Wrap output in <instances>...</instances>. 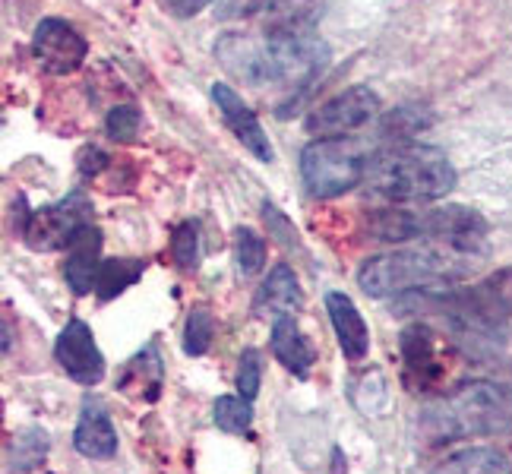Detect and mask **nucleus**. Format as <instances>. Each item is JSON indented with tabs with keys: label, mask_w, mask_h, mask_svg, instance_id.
I'll return each instance as SVG.
<instances>
[{
	"label": "nucleus",
	"mask_w": 512,
	"mask_h": 474,
	"mask_svg": "<svg viewBox=\"0 0 512 474\" xmlns=\"http://www.w3.org/2000/svg\"><path fill=\"white\" fill-rule=\"evenodd\" d=\"M219 61L244 83L266 86H307L326 61L329 48L313 29H269L266 35H225Z\"/></svg>",
	"instance_id": "f257e3e1"
},
{
	"label": "nucleus",
	"mask_w": 512,
	"mask_h": 474,
	"mask_svg": "<svg viewBox=\"0 0 512 474\" xmlns=\"http://www.w3.org/2000/svg\"><path fill=\"white\" fill-rule=\"evenodd\" d=\"M512 275H497V279L481 282L465 291H430L418 294L411 291L405 304H418L424 310H433L443 316V323L468 358L490 361L497 358L506 332H509V316H512Z\"/></svg>",
	"instance_id": "f03ea898"
},
{
	"label": "nucleus",
	"mask_w": 512,
	"mask_h": 474,
	"mask_svg": "<svg viewBox=\"0 0 512 474\" xmlns=\"http://www.w3.org/2000/svg\"><path fill=\"white\" fill-rule=\"evenodd\" d=\"M481 260L484 253L424 241L421 247L370 256L358 272V285L370 298H392V294H411V291H440L452 282H462L468 275H475Z\"/></svg>",
	"instance_id": "7ed1b4c3"
},
{
	"label": "nucleus",
	"mask_w": 512,
	"mask_h": 474,
	"mask_svg": "<svg viewBox=\"0 0 512 474\" xmlns=\"http://www.w3.org/2000/svg\"><path fill=\"white\" fill-rule=\"evenodd\" d=\"M512 424V389L503 383L475 380L449 395H440L421 408L418 433L424 443H456L471 437H490Z\"/></svg>",
	"instance_id": "20e7f679"
},
{
	"label": "nucleus",
	"mask_w": 512,
	"mask_h": 474,
	"mask_svg": "<svg viewBox=\"0 0 512 474\" xmlns=\"http://www.w3.org/2000/svg\"><path fill=\"white\" fill-rule=\"evenodd\" d=\"M364 184L370 193L389 203L440 200L456 187V168L440 149L430 146H399L373 155Z\"/></svg>",
	"instance_id": "39448f33"
},
{
	"label": "nucleus",
	"mask_w": 512,
	"mask_h": 474,
	"mask_svg": "<svg viewBox=\"0 0 512 474\" xmlns=\"http://www.w3.org/2000/svg\"><path fill=\"white\" fill-rule=\"evenodd\" d=\"M370 162L373 155L358 136H326V140H313L301 152V174L313 196L332 200L364 184Z\"/></svg>",
	"instance_id": "423d86ee"
},
{
	"label": "nucleus",
	"mask_w": 512,
	"mask_h": 474,
	"mask_svg": "<svg viewBox=\"0 0 512 474\" xmlns=\"http://www.w3.org/2000/svg\"><path fill=\"white\" fill-rule=\"evenodd\" d=\"M83 225H89V203L83 193H70L61 203L26 212L19 234L26 237L32 250H61L70 247L73 234Z\"/></svg>",
	"instance_id": "0eeeda50"
},
{
	"label": "nucleus",
	"mask_w": 512,
	"mask_h": 474,
	"mask_svg": "<svg viewBox=\"0 0 512 474\" xmlns=\"http://www.w3.org/2000/svg\"><path fill=\"white\" fill-rule=\"evenodd\" d=\"M377 114H380V95L367 86H351L336 98L323 102L317 111H310L307 130L313 136H320V140H326V136H345L370 124Z\"/></svg>",
	"instance_id": "6e6552de"
},
{
	"label": "nucleus",
	"mask_w": 512,
	"mask_h": 474,
	"mask_svg": "<svg viewBox=\"0 0 512 474\" xmlns=\"http://www.w3.org/2000/svg\"><path fill=\"white\" fill-rule=\"evenodd\" d=\"M402 348V373L405 383L415 392L437 389L440 380L446 377V354L437 339V332L424 323H415L402 332L399 339Z\"/></svg>",
	"instance_id": "1a4fd4ad"
},
{
	"label": "nucleus",
	"mask_w": 512,
	"mask_h": 474,
	"mask_svg": "<svg viewBox=\"0 0 512 474\" xmlns=\"http://www.w3.org/2000/svg\"><path fill=\"white\" fill-rule=\"evenodd\" d=\"M86 54H89L86 38L70 23H64V19H42V23L35 26L32 57L42 70H48L54 76H67L83 67Z\"/></svg>",
	"instance_id": "9d476101"
},
{
	"label": "nucleus",
	"mask_w": 512,
	"mask_h": 474,
	"mask_svg": "<svg viewBox=\"0 0 512 474\" xmlns=\"http://www.w3.org/2000/svg\"><path fill=\"white\" fill-rule=\"evenodd\" d=\"M54 358L67 370V377H73L83 386H95L105 377V358L95 345V335L83 320H70L61 332V339L54 345Z\"/></svg>",
	"instance_id": "9b49d317"
},
{
	"label": "nucleus",
	"mask_w": 512,
	"mask_h": 474,
	"mask_svg": "<svg viewBox=\"0 0 512 474\" xmlns=\"http://www.w3.org/2000/svg\"><path fill=\"white\" fill-rule=\"evenodd\" d=\"M212 98H215V105H219L222 117H225V124L228 130L238 136V140L260 158V162H272L275 152H272V143H269V136L260 124V117H256L250 111V105H244V98L234 92L231 86L225 83H215L212 86Z\"/></svg>",
	"instance_id": "f8f14e48"
},
{
	"label": "nucleus",
	"mask_w": 512,
	"mask_h": 474,
	"mask_svg": "<svg viewBox=\"0 0 512 474\" xmlns=\"http://www.w3.org/2000/svg\"><path fill=\"white\" fill-rule=\"evenodd\" d=\"M326 313L332 320V329H336L339 348L348 361H364L370 351V332L361 310L354 307V301L342 291H329L326 294Z\"/></svg>",
	"instance_id": "ddd939ff"
},
{
	"label": "nucleus",
	"mask_w": 512,
	"mask_h": 474,
	"mask_svg": "<svg viewBox=\"0 0 512 474\" xmlns=\"http://www.w3.org/2000/svg\"><path fill=\"white\" fill-rule=\"evenodd\" d=\"M67 266H64V275L67 282L76 294H89L95 291V279H98V250H102V231H98L92 222L83 225L80 231L73 234V241L67 247Z\"/></svg>",
	"instance_id": "4468645a"
},
{
	"label": "nucleus",
	"mask_w": 512,
	"mask_h": 474,
	"mask_svg": "<svg viewBox=\"0 0 512 474\" xmlns=\"http://www.w3.org/2000/svg\"><path fill=\"white\" fill-rule=\"evenodd\" d=\"M73 446L86 459H111L117 452V430L108 418V411L98 402H86L80 424L73 430Z\"/></svg>",
	"instance_id": "2eb2a0df"
},
{
	"label": "nucleus",
	"mask_w": 512,
	"mask_h": 474,
	"mask_svg": "<svg viewBox=\"0 0 512 474\" xmlns=\"http://www.w3.org/2000/svg\"><path fill=\"white\" fill-rule=\"evenodd\" d=\"M272 354L279 358L291 373L298 377H307L310 364H313V348L304 339V332L298 329V323L291 316H275L272 320Z\"/></svg>",
	"instance_id": "dca6fc26"
},
{
	"label": "nucleus",
	"mask_w": 512,
	"mask_h": 474,
	"mask_svg": "<svg viewBox=\"0 0 512 474\" xmlns=\"http://www.w3.org/2000/svg\"><path fill=\"white\" fill-rule=\"evenodd\" d=\"M298 307H301V285L294 279L291 266L279 263L269 272L260 294H256V310L272 316H291Z\"/></svg>",
	"instance_id": "f3484780"
},
{
	"label": "nucleus",
	"mask_w": 512,
	"mask_h": 474,
	"mask_svg": "<svg viewBox=\"0 0 512 474\" xmlns=\"http://www.w3.org/2000/svg\"><path fill=\"white\" fill-rule=\"evenodd\" d=\"M162 380H165V367H162V358H159V348L149 345L143 354H136V358L127 364L117 389H124L127 395H140V399L146 395L149 402H155V399H159Z\"/></svg>",
	"instance_id": "a211bd4d"
},
{
	"label": "nucleus",
	"mask_w": 512,
	"mask_h": 474,
	"mask_svg": "<svg viewBox=\"0 0 512 474\" xmlns=\"http://www.w3.org/2000/svg\"><path fill=\"white\" fill-rule=\"evenodd\" d=\"M430 474H512V465L503 452L475 446V449H462L456 456L443 459Z\"/></svg>",
	"instance_id": "6ab92c4d"
},
{
	"label": "nucleus",
	"mask_w": 512,
	"mask_h": 474,
	"mask_svg": "<svg viewBox=\"0 0 512 474\" xmlns=\"http://www.w3.org/2000/svg\"><path fill=\"white\" fill-rule=\"evenodd\" d=\"M140 275H143V260H102V266H98V279H95L98 298L102 301L117 298L121 291L140 282Z\"/></svg>",
	"instance_id": "aec40b11"
},
{
	"label": "nucleus",
	"mask_w": 512,
	"mask_h": 474,
	"mask_svg": "<svg viewBox=\"0 0 512 474\" xmlns=\"http://www.w3.org/2000/svg\"><path fill=\"white\" fill-rule=\"evenodd\" d=\"M215 424L225 433H247L253 424V408L244 395H222L215 402Z\"/></svg>",
	"instance_id": "412c9836"
},
{
	"label": "nucleus",
	"mask_w": 512,
	"mask_h": 474,
	"mask_svg": "<svg viewBox=\"0 0 512 474\" xmlns=\"http://www.w3.org/2000/svg\"><path fill=\"white\" fill-rule=\"evenodd\" d=\"M212 335H215V320L206 307H193L187 316V329H184V351L200 358V354L209 351L212 345Z\"/></svg>",
	"instance_id": "4be33fe9"
},
{
	"label": "nucleus",
	"mask_w": 512,
	"mask_h": 474,
	"mask_svg": "<svg viewBox=\"0 0 512 474\" xmlns=\"http://www.w3.org/2000/svg\"><path fill=\"white\" fill-rule=\"evenodd\" d=\"M234 250H238V269L244 275H256V272L263 269V263H266V241L253 228H241L238 231V244H234Z\"/></svg>",
	"instance_id": "5701e85b"
},
{
	"label": "nucleus",
	"mask_w": 512,
	"mask_h": 474,
	"mask_svg": "<svg viewBox=\"0 0 512 474\" xmlns=\"http://www.w3.org/2000/svg\"><path fill=\"white\" fill-rule=\"evenodd\" d=\"M140 124H143V117H140V111H136L133 105H117V108H111L105 127H108L111 140L127 143V140H133L136 133H140Z\"/></svg>",
	"instance_id": "b1692460"
},
{
	"label": "nucleus",
	"mask_w": 512,
	"mask_h": 474,
	"mask_svg": "<svg viewBox=\"0 0 512 474\" xmlns=\"http://www.w3.org/2000/svg\"><path fill=\"white\" fill-rule=\"evenodd\" d=\"M260 380H263L260 351L247 348V351L241 354V367H238V392L244 395L247 402L256 399V392H260Z\"/></svg>",
	"instance_id": "393cba45"
},
{
	"label": "nucleus",
	"mask_w": 512,
	"mask_h": 474,
	"mask_svg": "<svg viewBox=\"0 0 512 474\" xmlns=\"http://www.w3.org/2000/svg\"><path fill=\"white\" fill-rule=\"evenodd\" d=\"M171 253L181 269H193L196 266V253H200V241H196V228L187 222L174 231V241H171Z\"/></svg>",
	"instance_id": "a878e982"
},
{
	"label": "nucleus",
	"mask_w": 512,
	"mask_h": 474,
	"mask_svg": "<svg viewBox=\"0 0 512 474\" xmlns=\"http://www.w3.org/2000/svg\"><path fill=\"white\" fill-rule=\"evenodd\" d=\"M165 4H168L177 16H193V13H200L203 7H209L212 0H165Z\"/></svg>",
	"instance_id": "bb28decb"
}]
</instances>
